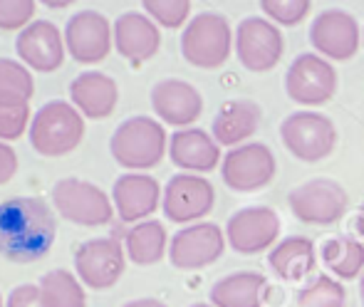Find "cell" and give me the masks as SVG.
<instances>
[{"label":"cell","instance_id":"16","mask_svg":"<svg viewBox=\"0 0 364 307\" xmlns=\"http://www.w3.org/2000/svg\"><path fill=\"white\" fill-rule=\"evenodd\" d=\"M65 48L80 65H97L112 53L114 28L100 10H80L68 20L63 30Z\"/></svg>","mask_w":364,"mask_h":307},{"label":"cell","instance_id":"28","mask_svg":"<svg viewBox=\"0 0 364 307\" xmlns=\"http://www.w3.org/2000/svg\"><path fill=\"white\" fill-rule=\"evenodd\" d=\"M40 295H43L45 307H85V288L80 278L70 270H50L40 278Z\"/></svg>","mask_w":364,"mask_h":307},{"label":"cell","instance_id":"4","mask_svg":"<svg viewBox=\"0 0 364 307\" xmlns=\"http://www.w3.org/2000/svg\"><path fill=\"white\" fill-rule=\"evenodd\" d=\"M233 33L228 18L213 10L196 13L181 33V55L198 70H218L233 53Z\"/></svg>","mask_w":364,"mask_h":307},{"label":"cell","instance_id":"30","mask_svg":"<svg viewBox=\"0 0 364 307\" xmlns=\"http://www.w3.org/2000/svg\"><path fill=\"white\" fill-rule=\"evenodd\" d=\"M295 303L300 307H345L347 290L342 280L322 273L310 278L300 290H297Z\"/></svg>","mask_w":364,"mask_h":307},{"label":"cell","instance_id":"2","mask_svg":"<svg viewBox=\"0 0 364 307\" xmlns=\"http://www.w3.org/2000/svg\"><path fill=\"white\" fill-rule=\"evenodd\" d=\"M109 151L122 168L141 173L146 168H154L164 158V154H168V136L159 119L136 114L114 129Z\"/></svg>","mask_w":364,"mask_h":307},{"label":"cell","instance_id":"13","mask_svg":"<svg viewBox=\"0 0 364 307\" xmlns=\"http://www.w3.org/2000/svg\"><path fill=\"white\" fill-rule=\"evenodd\" d=\"M216 188L206 176L198 173H176L164 186L161 211L173 223H201L213 211Z\"/></svg>","mask_w":364,"mask_h":307},{"label":"cell","instance_id":"20","mask_svg":"<svg viewBox=\"0 0 364 307\" xmlns=\"http://www.w3.org/2000/svg\"><path fill=\"white\" fill-rule=\"evenodd\" d=\"M168 158L183 173H198V176L213 171L223 161L220 146L213 139V134L206 129H198V126L178 129L168 136Z\"/></svg>","mask_w":364,"mask_h":307},{"label":"cell","instance_id":"33","mask_svg":"<svg viewBox=\"0 0 364 307\" xmlns=\"http://www.w3.org/2000/svg\"><path fill=\"white\" fill-rule=\"evenodd\" d=\"M28 104H3L0 102V141H15L30 129Z\"/></svg>","mask_w":364,"mask_h":307},{"label":"cell","instance_id":"22","mask_svg":"<svg viewBox=\"0 0 364 307\" xmlns=\"http://www.w3.org/2000/svg\"><path fill=\"white\" fill-rule=\"evenodd\" d=\"M263 109L253 99H228L218 107L216 117L211 122V134L218 141V146H235L248 144L250 136L258 131Z\"/></svg>","mask_w":364,"mask_h":307},{"label":"cell","instance_id":"6","mask_svg":"<svg viewBox=\"0 0 364 307\" xmlns=\"http://www.w3.org/2000/svg\"><path fill=\"white\" fill-rule=\"evenodd\" d=\"M233 53L248 72H270L285 53V38L265 15H248L233 33Z\"/></svg>","mask_w":364,"mask_h":307},{"label":"cell","instance_id":"29","mask_svg":"<svg viewBox=\"0 0 364 307\" xmlns=\"http://www.w3.org/2000/svg\"><path fill=\"white\" fill-rule=\"evenodd\" d=\"M33 95V72L18 60L0 58V102L3 104H28Z\"/></svg>","mask_w":364,"mask_h":307},{"label":"cell","instance_id":"43","mask_svg":"<svg viewBox=\"0 0 364 307\" xmlns=\"http://www.w3.org/2000/svg\"><path fill=\"white\" fill-rule=\"evenodd\" d=\"M0 307H5V305H3V298H0Z\"/></svg>","mask_w":364,"mask_h":307},{"label":"cell","instance_id":"7","mask_svg":"<svg viewBox=\"0 0 364 307\" xmlns=\"http://www.w3.org/2000/svg\"><path fill=\"white\" fill-rule=\"evenodd\" d=\"M292 216L307 226H332L350 208L347 188L335 178H310L288 193Z\"/></svg>","mask_w":364,"mask_h":307},{"label":"cell","instance_id":"31","mask_svg":"<svg viewBox=\"0 0 364 307\" xmlns=\"http://www.w3.org/2000/svg\"><path fill=\"white\" fill-rule=\"evenodd\" d=\"M144 13L154 20L156 25L168 30L181 28L183 23H188L191 18V3L188 0H144ZM186 28V25H183Z\"/></svg>","mask_w":364,"mask_h":307},{"label":"cell","instance_id":"34","mask_svg":"<svg viewBox=\"0 0 364 307\" xmlns=\"http://www.w3.org/2000/svg\"><path fill=\"white\" fill-rule=\"evenodd\" d=\"M38 10L35 0H0V30H20L23 33Z\"/></svg>","mask_w":364,"mask_h":307},{"label":"cell","instance_id":"35","mask_svg":"<svg viewBox=\"0 0 364 307\" xmlns=\"http://www.w3.org/2000/svg\"><path fill=\"white\" fill-rule=\"evenodd\" d=\"M5 307H45L43 295H40V285L25 283L13 288L8 300H5Z\"/></svg>","mask_w":364,"mask_h":307},{"label":"cell","instance_id":"21","mask_svg":"<svg viewBox=\"0 0 364 307\" xmlns=\"http://www.w3.org/2000/svg\"><path fill=\"white\" fill-rule=\"evenodd\" d=\"M159 48H161V33L146 13H122L114 20V50L132 65L151 60Z\"/></svg>","mask_w":364,"mask_h":307},{"label":"cell","instance_id":"27","mask_svg":"<svg viewBox=\"0 0 364 307\" xmlns=\"http://www.w3.org/2000/svg\"><path fill=\"white\" fill-rule=\"evenodd\" d=\"M127 258L134 265H154L168 255V235L161 221L149 218L132 226L124 235Z\"/></svg>","mask_w":364,"mask_h":307},{"label":"cell","instance_id":"8","mask_svg":"<svg viewBox=\"0 0 364 307\" xmlns=\"http://www.w3.org/2000/svg\"><path fill=\"white\" fill-rule=\"evenodd\" d=\"M53 201L60 216L77 226H107L114 216L112 198L85 178H60L53 186Z\"/></svg>","mask_w":364,"mask_h":307},{"label":"cell","instance_id":"10","mask_svg":"<svg viewBox=\"0 0 364 307\" xmlns=\"http://www.w3.org/2000/svg\"><path fill=\"white\" fill-rule=\"evenodd\" d=\"M278 171L275 154L263 141H248L243 146L223 154L220 176L223 183L235 193H255L273 181Z\"/></svg>","mask_w":364,"mask_h":307},{"label":"cell","instance_id":"39","mask_svg":"<svg viewBox=\"0 0 364 307\" xmlns=\"http://www.w3.org/2000/svg\"><path fill=\"white\" fill-rule=\"evenodd\" d=\"M45 5H48L50 10H58V8H68L70 3H45Z\"/></svg>","mask_w":364,"mask_h":307},{"label":"cell","instance_id":"42","mask_svg":"<svg viewBox=\"0 0 364 307\" xmlns=\"http://www.w3.org/2000/svg\"><path fill=\"white\" fill-rule=\"evenodd\" d=\"M362 45H364V28H362Z\"/></svg>","mask_w":364,"mask_h":307},{"label":"cell","instance_id":"26","mask_svg":"<svg viewBox=\"0 0 364 307\" xmlns=\"http://www.w3.org/2000/svg\"><path fill=\"white\" fill-rule=\"evenodd\" d=\"M322 263L337 280H355L364 273V243L357 235L340 233L322 243Z\"/></svg>","mask_w":364,"mask_h":307},{"label":"cell","instance_id":"12","mask_svg":"<svg viewBox=\"0 0 364 307\" xmlns=\"http://www.w3.org/2000/svg\"><path fill=\"white\" fill-rule=\"evenodd\" d=\"M127 250L117 235L90 238L75 250V273L92 290H109L124 275Z\"/></svg>","mask_w":364,"mask_h":307},{"label":"cell","instance_id":"25","mask_svg":"<svg viewBox=\"0 0 364 307\" xmlns=\"http://www.w3.org/2000/svg\"><path fill=\"white\" fill-rule=\"evenodd\" d=\"M268 290V280L260 273L240 270L218 278L208 290L213 307H260Z\"/></svg>","mask_w":364,"mask_h":307},{"label":"cell","instance_id":"3","mask_svg":"<svg viewBox=\"0 0 364 307\" xmlns=\"http://www.w3.org/2000/svg\"><path fill=\"white\" fill-rule=\"evenodd\" d=\"M28 136L30 146L40 156H65L80 146L85 136V117L65 99L45 102L30 122Z\"/></svg>","mask_w":364,"mask_h":307},{"label":"cell","instance_id":"17","mask_svg":"<svg viewBox=\"0 0 364 307\" xmlns=\"http://www.w3.org/2000/svg\"><path fill=\"white\" fill-rule=\"evenodd\" d=\"M151 109L161 124L188 129L203 114V97L191 82L166 77L151 87Z\"/></svg>","mask_w":364,"mask_h":307},{"label":"cell","instance_id":"18","mask_svg":"<svg viewBox=\"0 0 364 307\" xmlns=\"http://www.w3.org/2000/svg\"><path fill=\"white\" fill-rule=\"evenodd\" d=\"M18 58L25 68L35 72H55L65 63V35L50 20H33L23 33H18Z\"/></svg>","mask_w":364,"mask_h":307},{"label":"cell","instance_id":"19","mask_svg":"<svg viewBox=\"0 0 364 307\" xmlns=\"http://www.w3.org/2000/svg\"><path fill=\"white\" fill-rule=\"evenodd\" d=\"M164 188L149 173L127 171L112 186V201H114L117 216L124 223H141L149 221L154 211L161 206Z\"/></svg>","mask_w":364,"mask_h":307},{"label":"cell","instance_id":"9","mask_svg":"<svg viewBox=\"0 0 364 307\" xmlns=\"http://www.w3.org/2000/svg\"><path fill=\"white\" fill-rule=\"evenodd\" d=\"M340 87L337 70L330 60L317 53H302L290 63L285 72V92L300 107H322L335 97Z\"/></svg>","mask_w":364,"mask_h":307},{"label":"cell","instance_id":"32","mask_svg":"<svg viewBox=\"0 0 364 307\" xmlns=\"http://www.w3.org/2000/svg\"><path fill=\"white\" fill-rule=\"evenodd\" d=\"M312 3L310 0H260V10L263 15L280 28H292V25L302 23L310 13Z\"/></svg>","mask_w":364,"mask_h":307},{"label":"cell","instance_id":"1","mask_svg":"<svg viewBox=\"0 0 364 307\" xmlns=\"http://www.w3.org/2000/svg\"><path fill=\"white\" fill-rule=\"evenodd\" d=\"M58 221L40 196H15L0 203V255L10 263H35L53 250Z\"/></svg>","mask_w":364,"mask_h":307},{"label":"cell","instance_id":"37","mask_svg":"<svg viewBox=\"0 0 364 307\" xmlns=\"http://www.w3.org/2000/svg\"><path fill=\"white\" fill-rule=\"evenodd\" d=\"M122 307H166V305L156 298H139V300H129V303H124Z\"/></svg>","mask_w":364,"mask_h":307},{"label":"cell","instance_id":"11","mask_svg":"<svg viewBox=\"0 0 364 307\" xmlns=\"http://www.w3.org/2000/svg\"><path fill=\"white\" fill-rule=\"evenodd\" d=\"M310 45L325 60L347 63L360 53L362 25L350 10L327 8L310 23Z\"/></svg>","mask_w":364,"mask_h":307},{"label":"cell","instance_id":"14","mask_svg":"<svg viewBox=\"0 0 364 307\" xmlns=\"http://www.w3.org/2000/svg\"><path fill=\"white\" fill-rule=\"evenodd\" d=\"M280 235V216L270 206H245L225 223V243L240 255L273 250Z\"/></svg>","mask_w":364,"mask_h":307},{"label":"cell","instance_id":"36","mask_svg":"<svg viewBox=\"0 0 364 307\" xmlns=\"http://www.w3.org/2000/svg\"><path fill=\"white\" fill-rule=\"evenodd\" d=\"M18 171V154L10 149L5 141H0V186L8 183Z\"/></svg>","mask_w":364,"mask_h":307},{"label":"cell","instance_id":"41","mask_svg":"<svg viewBox=\"0 0 364 307\" xmlns=\"http://www.w3.org/2000/svg\"><path fill=\"white\" fill-rule=\"evenodd\" d=\"M188 307H213L211 303H193V305H188Z\"/></svg>","mask_w":364,"mask_h":307},{"label":"cell","instance_id":"15","mask_svg":"<svg viewBox=\"0 0 364 307\" xmlns=\"http://www.w3.org/2000/svg\"><path fill=\"white\" fill-rule=\"evenodd\" d=\"M225 245V230L216 223H191L176 230L168 240V260L176 270H201L216 263Z\"/></svg>","mask_w":364,"mask_h":307},{"label":"cell","instance_id":"23","mask_svg":"<svg viewBox=\"0 0 364 307\" xmlns=\"http://www.w3.org/2000/svg\"><path fill=\"white\" fill-rule=\"evenodd\" d=\"M70 99L75 109L87 119H107L119 102V87L114 77L90 70L70 82Z\"/></svg>","mask_w":364,"mask_h":307},{"label":"cell","instance_id":"24","mask_svg":"<svg viewBox=\"0 0 364 307\" xmlns=\"http://www.w3.org/2000/svg\"><path fill=\"white\" fill-rule=\"evenodd\" d=\"M268 265L280 280L297 283L315 270L317 248L307 235H288L273 245L268 253Z\"/></svg>","mask_w":364,"mask_h":307},{"label":"cell","instance_id":"40","mask_svg":"<svg viewBox=\"0 0 364 307\" xmlns=\"http://www.w3.org/2000/svg\"><path fill=\"white\" fill-rule=\"evenodd\" d=\"M360 300H362V307H364V273H362V280H360Z\"/></svg>","mask_w":364,"mask_h":307},{"label":"cell","instance_id":"38","mask_svg":"<svg viewBox=\"0 0 364 307\" xmlns=\"http://www.w3.org/2000/svg\"><path fill=\"white\" fill-rule=\"evenodd\" d=\"M355 233L364 243V206L360 208V213H357V218H355Z\"/></svg>","mask_w":364,"mask_h":307},{"label":"cell","instance_id":"5","mask_svg":"<svg viewBox=\"0 0 364 307\" xmlns=\"http://www.w3.org/2000/svg\"><path fill=\"white\" fill-rule=\"evenodd\" d=\"M280 139L297 161L317 163L337 146V126L322 112L300 109L280 122Z\"/></svg>","mask_w":364,"mask_h":307}]
</instances>
